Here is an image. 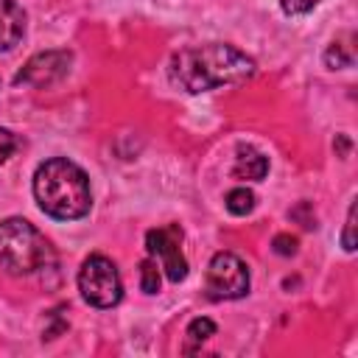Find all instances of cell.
Segmentation results:
<instances>
[{"instance_id": "cell-17", "label": "cell", "mask_w": 358, "mask_h": 358, "mask_svg": "<svg viewBox=\"0 0 358 358\" xmlns=\"http://www.w3.org/2000/svg\"><path fill=\"white\" fill-rule=\"evenodd\" d=\"M274 252L282 255V257L294 255V252H296V238H291V235H277V238H274Z\"/></svg>"}, {"instance_id": "cell-9", "label": "cell", "mask_w": 358, "mask_h": 358, "mask_svg": "<svg viewBox=\"0 0 358 358\" xmlns=\"http://www.w3.org/2000/svg\"><path fill=\"white\" fill-rule=\"evenodd\" d=\"M268 173V159L252 148V145H241L235 154V165H232V176L235 179H246V182H260Z\"/></svg>"}, {"instance_id": "cell-3", "label": "cell", "mask_w": 358, "mask_h": 358, "mask_svg": "<svg viewBox=\"0 0 358 358\" xmlns=\"http://www.w3.org/2000/svg\"><path fill=\"white\" fill-rule=\"evenodd\" d=\"M53 263V246L25 218L0 221V266L11 274H31Z\"/></svg>"}, {"instance_id": "cell-7", "label": "cell", "mask_w": 358, "mask_h": 358, "mask_svg": "<svg viewBox=\"0 0 358 358\" xmlns=\"http://www.w3.org/2000/svg\"><path fill=\"white\" fill-rule=\"evenodd\" d=\"M70 62H73V56L67 50H42L25 62V67L14 76V84L50 87L70 73Z\"/></svg>"}, {"instance_id": "cell-10", "label": "cell", "mask_w": 358, "mask_h": 358, "mask_svg": "<svg viewBox=\"0 0 358 358\" xmlns=\"http://www.w3.org/2000/svg\"><path fill=\"white\" fill-rule=\"evenodd\" d=\"M255 201L257 199H255V193L249 187H232L227 193V199H224V204H227V210L232 215H249L255 210Z\"/></svg>"}, {"instance_id": "cell-2", "label": "cell", "mask_w": 358, "mask_h": 358, "mask_svg": "<svg viewBox=\"0 0 358 358\" xmlns=\"http://www.w3.org/2000/svg\"><path fill=\"white\" fill-rule=\"evenodd\" d=\"M34 199L42 213L59 221H76L84 218L92 207V190L87 173L64 159L53 157L45 159L34 173Z\"/></svg>"}, {"instance_id": "cell-14", "label": "cell", "mask_w": 358, "mask_h": 358, "mask_svg": "<svg viewBox=\"0 0 358 358\" xmlns=\"http://www.w3.org/2000/svg\"><path fill=\"white\" fill-rule=\"evenodd\" d=\"M322 0H280V8L288 14V17H299V14H308L319 6Z\"/></svg>"}, {"instance_id": "cell-6", "label": "cell", "mask_w": 358, "mask_h": 358, "mask_svg": "<svg viewBox=\"0 0 358 358\" xmlns=\"http://www.w3.org/2000/svg\"><path fill=\"white\" fill-rule=\"evenodd\" d=\"M182 227L179 224H168V227H157L145 232V249L148 257L157 260V266L162 268V274L171 282H182L187 277V260L182 252Z\"/></svg>"}, {"instance_id": "cell-12", "label": "cell", "mask_w": 358, "mask_h": 358, "mask_svg": "<svg viewBox=\"0 0 358 358\" xmlns=\"http://www.w3.org/2000/svg\"><path fill=\"white\" fill-rule=\"evenodd\" d=\"M140 288L145 294H157L159 291V266L154 257H145L140 263Z\"/></svg>"}, {"instance_id": "cell-13", "label": "cell", "mask_w": 358, "mask_h": 358, "mask_svg": "<svg viewBox=\"0 0 358 358\" xmlns=\"http://www.w3.org/2000/svg\"><path fill=\"white\" fill-rule=\"evenodd\" d=\"M324 64H327L330 70L350 67V64H352V53H350V50H344V45H341V42H333V45L324 50Z\"/></svg>"}, {"instance_id": "cell-1", "label": "cell", "mask_w": 358, "mask_h": 358, "mask_svg": "<svg viewBox=\"0 0 358 358\" xmlns=\"http://www.w3.org/2000/svg\"><path fill=\"white\" fill-rule=\"evenodd\" d=\"M252 76H255V59L227 42L193 45L171 59V81L190 95L227 84H241Z\"/></svg>"}, {"instance_id": "cell-4", "label": "cell", "mask_w": 358, "mask_h": 358, "mask_svg": "<svg viewBox=\"0 0 358 358\" xmlns=\"http://www.w3.org/2000/svg\"><path fill=\"white\" fill-rule=\"evenodd\" d=\"M78 291L92 308H115L123 299V280L106 255H90L78 268Z\"/></svg>"}, {"instance_id": "cell-8", "label": "cell", "mask_w": 358, "mask_h": 358, "mask_svg": "<svg viewBox=\"0 0 358 358\" xmlns=\"http://www.w3.org/2000/svg\"><path fill=\"white\" fill-rule=\"evenodd\" d=\"M25 34V11L17 0H0V53L11 50Z\"/></svg>"}, {"instance_id": "cell-15", "label": "cell", "mask_w": 358, "mask_h": 358, "mask_svg": "<svg viewBox=\"0 0 358 358\" xmlns=\"http://www.w3.org/2000/svg\"><path fill=\"white\" fill-rule=\"evenodd\" d=\"M341 246L347 252H355V204H350V210H347V221H344V232H341Z\"/></svg>"}, {"instance_id": "cell-11", "label": "cell", "mask_w": 358, "mask_h": 358, "mask_svg": "<svg viewBox=\"0 0 358 358\" xmlns=\"http://www.w3.org/2000/svg\"><path fill=\"white\" fill-rule=\"evenodd\" d=\"M185 336H187V350H193V347L204 344L210 336H215V322L207 319V316H196V319L187 324Z\"/></svg>"}, {"instance_id": "cell-5", "label": "cell", "mask_w": 358, "mask_h": 358, "mask_svg": "<svg viewBox=\"0 0 358 358\" xmlns=\"http://www.w3.org/2000/svg\"><path fill=\"white\" fill-rule=\"evenodd\" d=\"M249 294V268L232 252L213 255L207 266V296L210 299H241Z\"/></svg>"}, {"instance_id": "cell-16", "label": "cell", "mask_w": 358, "mask_h": 358, "mask_svg": "<svg viewBox=\"0 0 358 358\" xmlns=\"http://www.w3.org/2000/svg\"><path fill=\"white\" fill-rule=\"evenodd\" d=\"M17 151V137L8 129H0V165Z\"/></svg>"}]
</instances>
